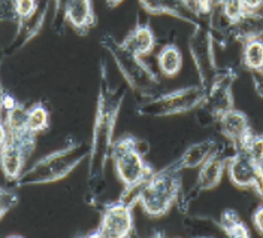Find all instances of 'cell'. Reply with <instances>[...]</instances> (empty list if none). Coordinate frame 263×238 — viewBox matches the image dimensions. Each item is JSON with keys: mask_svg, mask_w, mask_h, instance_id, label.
Segmentation results:
<instances>
[{"mask_svg": "<svg viewBox=\"0 0 263 238\" xmlns=\"http://www.w3.org/2000/svg\"><path fill=\"white\" fill-rule=\"evenodd\" d=\"M174 195L175 186L169 177L154 179L142 192V206L149 214H160L169 207Z\"/></svg>", "mask_w": 263, "mask_h": 238, "instance_id": "obj_1", "label": "cell"}, {"mask_svg": "<svg viewBox=\"0 0 263 238\" xmlns=\"http://www.w3.org/2000/svg\"><path fill=\"white\" fill-rule=\"evenodd\" d=\"M115 162H117V170H118L120 179L127 186H135L136 183L144 180L145 167L141 161V157L136 154V150L132 146L123 144L121 150L117 152Z\"/></svg>", "mask_w": 263, "mask_h": 238, "instance_id": "obj_2", "label": "cell"}, {"mask_svg": "<svg viewBox=\"0 0 263 238\" xmlns=\"http://www.w3.org/2000/svg\"><path fill=\"white\" fill-rule=\"evenodd\" d=\"M132 228V216L129 208L124 206L111 207L103 216L102 235L123 237L127 235Z\"/></svg>", "mask_w": 263, "mask_h": 238, "instance_id": "obj_3", "label": "cell"}, {"mask_svg": "<svg viewBox=\"0 0 263 238\" xmlns=\"http://www.w3.org/2000/svg\"><path fill=\"white\" fill-rule=\"evenodd\" d=\"M70 152L67 150L63 157L60 155H54V157H49V158L44 159L39 165H36V168H33L30 171V175H36V177L39 176L37 182H44V180H55L59 179L60 176H65L72 167V162H69ZM36 180V179H34Z\"/></svg>", "mask_w": 263, "mask_h": 238, "instance_id": "obj_4", "label": "cell"}, {"mask_svg": "<svg viewBox=\"0 0 263 238\" xmlns=\"http://www.w3.org/2000/svg\"><path fill=\"white\" fill-rule=\"evenodd\" d=\"M256 164L257 162L250 155L236 157L230 164V177H232V180L239 186L256 185V182L259 180L257 171H256Z\"/></svg>", "mask_w": 263, "mask_h": 238, "instance_id": "obj_5", "label": "cell"}, {"mask_svg": "<svg viewBox=\"0 0 263 238\" xmlns=\"http://www.w3.org/2000/svg\"><path fill=\"white\" fill-rule=\"evenodd\" d=\"M67 19L70 24L77 29L85 27L93 19V11L90 0H69L67 9H66Z\"/></svg>", "mask_w": 263, "mask_h": 238, "instance_id": "obj_6", "label": "cell"}, {"mask_svg": "<svg viewBox=\"0 0 263 238\" xmlns=\"http://www.w3.org/2000/svg\"><path fill=\"white\" fill-rule=\"evenodd\" d=\"M223 129L224 133L233 137L241 139L247 133V119L241 112L229 111L223 116Z\"/></svg>", "mask_w": 263, "mask_h": 238, "instance_id": "obj_7", "label": "cell"}, {"mask_svg": "<svg viewBox=\"0 0 263 238\" xmlns=\"http://www.w3.org/2000/svg\"><path fill=\"white\" fill-rule=\"evenodd\" d=\"M159 64H160V69L164 72V75H167V76L177 75L181 69V64H182V57H181L178 48H163L162 52L159 54Z\"/></svg>", "mask_w": 263, "mask_h": 238, "instance_id": "obj_8", "label": "cell"}, {"mask_svg": "<svg viewBox=\"0 0 263 238\" xmlns=\"http://www.w3.org/2000/svg\"><path fill=\"white\" fill-rule=\"evenodd\" d=\"M223 171V161L217 157H211L208 159L200 171V183L203 188H213L214 185L218 183Z\"/></svg>", "mask_w": 263, "mask_h": 238, "instance_id": "obj_9", "label": "cell"}, {"mask_svg": "<svg viewBox=\"0 0 263 238\" xmlns=\"http://www.w3.org/2000/svg\"><path fill=\"white\" fill-rule=\"evenodd\" d=\"M154 47V36L148 27L136 29L130 37V49L133 54H147Z\"/></svg>", "mask_w": 263, "mask_h": 238, "instance_id": "obj_10", "label": "cell"}, {"mask_svg": "<svg viewBox=\"0 0 263 238\" xmlns=\"http://www.w3.org/2000/svg\"><path fill=\"white\" fill-rule=\"evenodd\" d=\"M3 170L6 176L15 177L21 170V152L14 144L5 143L3 147Z\"/></svg>", "mask_w": 263, "mask_h": 238, "instance_id": "obj_11", "label": "cell"}, {"mask_svg": "<svg viewBox=\"0 0 263 238\" xmlns=\"http://www.w3.org/2000/svg\"><path fill=\"white\" fill-rule=\"evenodd\" d=\"M244 60L250 69L260 70L263 67V42L250 40L244 51Z\"/></svg>", "mask_w": 263, "mask_h": 238, "instance_id": "obj_12", "label": "cell"}, {"mask_svg": "<svg viewBox=\"0 0 263 238\" xmlns=\"http://www.w3.org/2000/svg\"><path fill=\"white\" fill-rule=\"evenodd\" d=\"M47 122H48V113L42 106H34L32 111H29V116H27L29 131H41L47 127Z\"/></svg>", "mask_w": 263, "mask_h": 238, "instance_id": "obj_13", "label": "cell"}, {"mask_svg": "<svg viewBox=\"0 0 263 238\" xmlns=\"http://www.w3.org/2000/svg\"><path fill=\"white\" fill-rule=\"evenodd\" d=\"M208 152H210L208 144H197V146H193V147H190L189 152H185V155L182 158V164L185 167L199 165L200 162H203L205 158L208 157Z\"/></svg>", "mask_w": 263, "mask_h": 238, "instance_id": "obj_14", "label": "cell"}, {"mask_svg": "<svg viewBox=\"0 0 263 238\" xmlns=\"http://www.w3.org/2000/svg\"><path fill=\"white\" fill-rule=\"evenodd\" d=\"M27 116L29 112H26L23 107H11L9 115H8V124L12 131H23L27 128Z\"/></svg>", "mask_w": 263, "mask_h": 238, "instance_id": "obj_15", "label": "cell"}, {"mask_svg": "<svg viewBox=\"0 0 263 238\" xmlns=\"http://www.w3.org/2000/svg\"><path fill=\"white\" fill-rule=\"evenodd\" d=\"M224 12L230 19H239L244 12V6L241 0H228L224 5Z\"/></svg>", "mask_w": 263, "mask_h": 238, "instance_id": "obj_16", "label": "cell"}, {"mask_svg": "<svg viewBox=\"0 0 263 238\" xmlns=\"http://www.w3.org/2000/svg\"><path fill=\"white\" fill-rule=\"evenodd\" d=\"M248 155L254 159L256 162H260L263 159V139H253L251 143L247 144Z\"/></svg>", "mask_w": 263, "mask_h": 238, "instance_id": "obj_17", "label": "cell"}, {"mask_svg": "<svg viewBox=\"0 0 263 238\" xmlns=\"http://www.w3.org/2000/svg\"><path fill=\"white\" fill-rule=\"evenodd\" d=\"M15 11L23 18L30 16L34 11V0H15Z\"/></svg>", "mask_w": 263, "mask_h": 238, "instance_id": "obj_18", "label": "cell"}, {"mask_svg": "<svg viewBox=\"0 0 263 238\" xmlns=\"http://www.w3.org/2000/svg\"><path fill=\"white\" fill-rule=\"evenodd\" d=\"M241 3L244 6V11L251 12V11H256L262 5L263 0H241Z\"/></svg>", "mask_w": 263, "mask_h": 238, "instance_id": "obj_19", "label": "cell"}, {"mask_svg": "<svg viewBox=\"0 0 263 238\" xmlns=\"http://www.w3.org/2000/svg\"><path fill=\"white\" fill-rule=\"evenodd\" d=\"M254 225H256V228L263 234V207H260L256 211V214H254Z\"/></svg>", "mask_w": 263, "mask_h": 238, "instance_id": "obj_20", "label": "cell"}, {"mask_svg": "<svg viewBox=\"0 0 263 238\" xmlns=\"http://www.w3.org/2000/svg\"><path fill=\"white\" fill-rule=\"evenodd\" d=\"M121 0H108V5H111V6H115L117 3H120Z\"/></svg>", "mask_w": 263, "mask_h": 238, "instance_id": "obj_21", "label": "cell"}]
</instances>
